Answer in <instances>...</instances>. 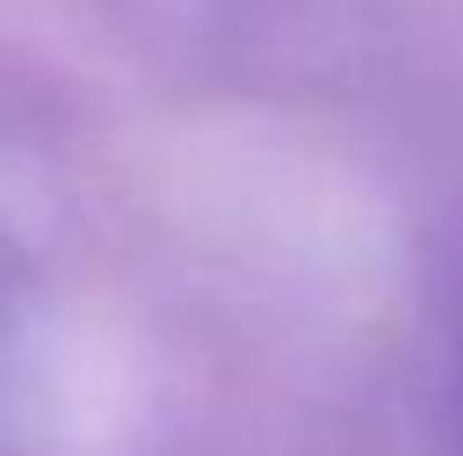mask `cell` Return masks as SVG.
I'll list each match as a JSON object with an SVG mask.
<instances>
[{
  "mask_svg": "<svg viewBox=\"0 0 463 456\" xmlns=\"http://www.w3.org/2000/svg\"><path fill=\"white\" fill-rule=\"evenodd\" d=\"M457 430H463V336H457Z\"/></svg>",
  "mask_w": 463,
  "mask_h": 456,
  "instance_id": "cell-1",
  "label": "cell"
}]
</instances>
